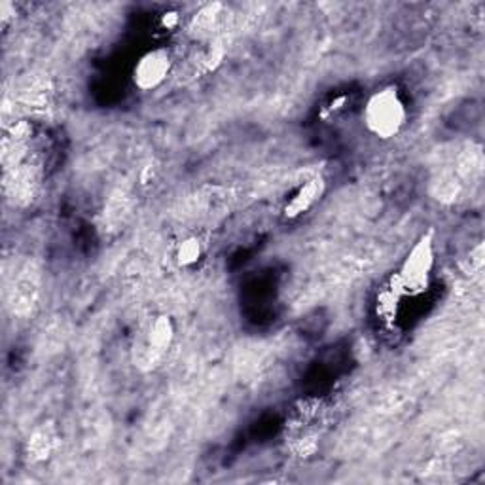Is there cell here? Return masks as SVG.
<instances>
[{
	"mask_svg": "<svg viewBox=\"0 0 485 485\" xmlns=\"http://www.w3.org/2000/svg\"><path fill=\"white\" fill-rule=\"evenodd\" d=\"M362 124L375 139L390 141L407 124V109L397 86L374 91L362 109Z\"/></svg>",
	"mask_w": 485,
	"mask_h": 485,
	"instance_id": "obj_1",
	"label": "cell"
},
{
	"mask_svg": "<svg viewBox=\"0 0 485 485\" xmlns=\"http://www.w3.org/2000/svg\"><path fill=\"white\" fill-rule=\"evenodd\" d=\"M226 8L222 4H205L197 10L188 25V33L200 42H212L224 23Z\"/></svg>",
	"mask_w": 485,
	"mask_h": 485,
	"instance_id": "obj_5",
	"label": "cell"
},
{
	"mask_svg": "<svg viewBox=\"0 0 485 485\" xmlns=\"http://www.w3.org/2000/svg\"><path fill=\"white\" fill-rule=\"evenodd\" d=\"M201 256H203V242L197 237L182 239L175 251L177 264L182 267H190V266L197 264L201 260Z\"/></svg>",
	"mask_w": 485,
	"mask_h": 485,
	"instance_id": "obj_9",
	"label": "cell"
},
{
	"mask_svg": "<svg viewBox=\"0 0 485 485\" xmlns=\"http://www.w3.org/2000/svg\"><path fill=\"white\" fill-rule=\"evenodd\" d=\"M175 69V57L169 48L150 50L139 57L133 67V84L136 89L154 91L163 86Z\"/></svg>",
	"mask_w": 485,
	"mask_h": 485,
	"instance_id": "obj_4",
	"label": "cell"
},
{
	"mask_svg": "<svg viewBox=\"0 0 485 485\" xmlns=\"http://www.w3.org/2000/svg\"><path fill=\"white\" fill-rule=\"evenodd\" d=\"M180 25V15L178 12H167L161 15V27L167 30H173Z\"/></svg>",
	"mask_w": 485,
	"mask_h": 485,
	"instance_id": "obj_10",
	"label": "cell"
},
{
	"mask_svg": "<svg viewBox=\"0 0 485 485\" xmlns=\"http://www.w3.org/2000/svg\"><path fill=\"white\" fill-rule=\"evenodd\" d=\"M175 341V325L169 315H154L136 332L133 362L144 372L156 370L169 355Z\"/></svg>",
	"mask_w": 485,
	"mask_h": 485,
	"instance_id": "obj_3",
	"label": "cell"
},
{
	"mask_svg": "<svg viewBox=\"0 0 485 485\" xmlns=\"http://www.w3.org/2000/svg\"><path fill=\"white\" fill-rule=\"evenodd\" d=\"M59 444V436L57 431L53 429V424H40V427L30 434L29 442H27V453L33 461H48L55 448Z\"/></svg>",
	"mask_w": 485,
	"mask_h": 485,
	"instance_id": "obj_8",
	"label": "cell"
},
{
	"mask_svg": "<svg viewBox=\"0 0 485 485\" xmlns=\"http://www.w3.org/2000/svg\"><path fill=\"white\" fill-rule=\"evenodd\" d=\"M434 239L432 234L421 235L402 260L399 271L390 279V288L400 298L419 296L429 291L434 269Z\"/></svg>",
	"mask_w": 485,
	"mask_h": 485,
	"instance_id": "obj_2",
	"label": "cell"
},
{
	"mask_svg": "<svg viewBox=\"0 0 485 485\" xmlns=\"http://www.w3.org/2000/svg\"><path fill=\"white\" fill-rule=\"evenodd\" d=\"M38 298V279L35 273H30L29 269L23 271L21 275L15 277L13 286H12V308L15 313H29L30 308L37 303Z\"/></svg>",
	"mask_w": 485,
	"mask_h": 485,
	"instance_id": "obj_7",
	"label": "cell"
},
{
	"mask_svg": "<svg viewBox=\"0 0 485 485\" xmlns=\"http://www.w3.org/2000/svg\"><path fill=\"white\" fill-rule=\"evenodd\" d=\"M325 193V180L323 178H311L308 180L306 185L300 186L298 192L288 200L286 207H284V215L288 218H298L301 215H306L309 209H313V205L321 200V195Z\"/></svg>",
	"mask_w": 485,
	"mask_h": 485,
	"instance_id": "obj_6",
	"label": "cell"
}]
</instances>
